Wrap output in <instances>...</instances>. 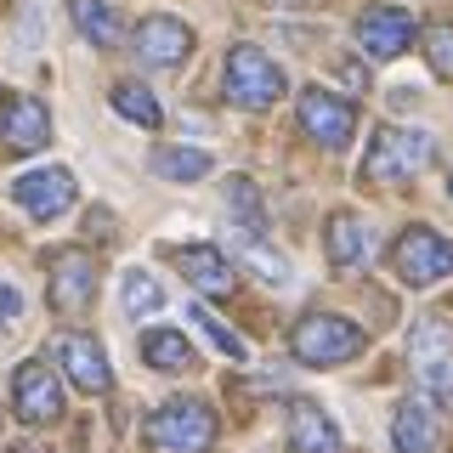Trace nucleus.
Here are the masks:
<instances>
[{
	"label": "nucleus",
	"mask_w": 453,
	"mask_h": 453,
	"mask_svg": "<svg viewBox=\"0 0 453 453\" xmlns=\"http://www.w3.org/2000/svg\"><path fill=\"white\" fill-rule=\"evenodd\" d=\"M431 131H408V125H380L374 142L363 153V181H380V188H396V181L419 176L431 165Z\"/></svg>",
	"instance_id": "obj_1"
},
{
	"label": "nucleus",
	"mask_w": 453,
	"mask_h": 453,
	"mask_svg": "<svg viewBox=\"0 0 453 453\" xmlns=\"http://www.w3.org/2000/svg\"><path fill=\"white\" fill-rule=\"evenodd\" d=\"M363 346H368V334L351 318H334V311H306V318L295 323V334H289V351L306 368H340V363L357 357Z\"/></svg>",
	"instance_id": "obj_2"
},
{
	"label": "nucleus",
	"mask_w": 453,
	"mask_h": 453,
	"mask_svg": "<svg viewBox=\"0 0 453 453\" xmlns=\"http://www.w3.org/2000/svg\"><path fill=\"white\" fill-rule=\"evenodd\" d=\"M226 96H233L238 108H273L283 91H289V80H283V68L266 57L261 46H250V40H238V46H226Z\"/></svg>",
	"instance_id": "obj_3"
},
{
	"label": "nucleus",
	"mask_w": 453,
	"mask_h": 453,
	"mask_svg": "<svg viewBox=\"0 0 453 453\" xmlns=\"http://www.w3.org/2000/svg\"><path fill=\"white\" fill-rule=\"evenodd\" d=\"M408 363H414V380H419L425 396L453 403V329L442 318L414 323V334H408Z\"/></svg>",
	"instance_id": "obj_4"
},
{
	"label": "nucleus",
	"mask_w": 453,
	"mask_h": 453,
	"mask_svg": "<svg viewBox=\"0 0 453 453\" xmlns=\"http://www.w3.org/2000/svg\"><path fill=\"white\" fill-rule=\"evenodd\" d=\"M148 436L165 453H210L216 448V414H210V403H198V396H176V403H165L159 414L148 419Z\"/></svg>",
	"instance_id": "obj_5"
},
{
	"label": "nucleus",
	"mask_w": 453,
	"mask_h": 453,
	"mask_svg": "<svg viewBox=\"0 0 453 453\" xmlns=\"http://www.w3.org/2000/svg\"><path fill=\"white\" fill-rule=\"evenodd\" d=\"M391 266H396V278H403L408 289H431V283H442L453 273V244L436 233V226H408V233L391 244Z\"/></svg>",
	"instance_id": "obj_6"
},
{
	"label": "nucleus",
	"mask_w": 453,
	"mask_h": 453,
	"mask_svg": "<svg viewBox=\"0 0 453 453\" xmlns=\"http://www.w3.org/2000/svg\"><path fill=\"white\" fill-rule=\"evenodd\" d=\"M301 131L318 142V148H329L340 153L351 136H357V108L346 103V96H334V91H323V85H311V91H301Z\"/></svg>",
	"instance_id": "obj_7"
},
{
	"label": "nucleus",
	"mask_w": 453,
	"mask_h": 453,
	"mask_svg": "<svg viewBox=\"0 0 453 453\" xmlns=\"http://www.w3.org/2000/svg\"><path fill=\"white\" fill-rule=\"evenodd\" d=\"M46 289H51V306L63 318H80L85 306L96 301V255L91 250H57L46 261Z\"/></svg>",
	"instance_id": "obj_8"
},
{
	"label": "nucleus",
	"mask_w": 453,
	"mask_h": 453,
	"mask_svg": "<svg viewBox=\"0 0 453 453\" xmlns=\"http://www.w3.org/2000/svg\"><path fill=\"white\" fill-rule=\"evenodd\" d=\"M12 414L23 425H51L63 414V386H57L51 363H40V357L18 363V374H12Z\"/></svg>",
	"instance_id": "obj_9"
},
{
	"label": "nucleus",
	"mask_w": 453,
	"mask_h": 453,
	"mask_svg": "<svg viewBox=\"0 0 453 453\" xmlns=\"http://www.w3.org/2000/svg\"><path fill=\"white\" fill-rule=\"evenodd\" d=\"M51 142V113L40 96L0 91V148L6 153H40Z\"/></svg>",
	"instance_id": "obj_10"
},
{
	"label": "nucleus",
	"mask_w": 453,
	"mask_h": 453,
	"mask_svg": "<svg viewBox=\"0 0 453 453\" xmlns=\"http://www.w3.org/2000/svg\"><path fill=\"white\" fill-rule=\"evenodd\" d=\"M74 176H68L63 165L51 170H23L18 181H12V198H18V210H28L35 221H57L68 204H74Z\"/></svg>",
	"instance_id": "obj_11"
},
{
	"label": "nucleus",
	"mask_w": 453,
	"mask_h": 453,
	"mask_svg": "<svg viewBox=\"0 0 453 453\" xmlns=\"http://www.w3.org/2000/svg\"><path fill=\"white\" fill-rule=\"evenodd\" d=\"M408 40H414V12H403V6H363V18H357L363 57L391 63V57L408 51Z\"/></svg>",
	"instance_id": "obj_12"
},
{
	"label": "nucleus",
	"mask_w": 453,
	"mask_h": 453,
	"mask_svg": "<svg viewBox=\"0 0 453 453\" xmlns=\"http://www.w3.org/2000/svg\"><path fill=\"white\" fill-rule=\"evenodd\" d=\"M51 351H57V363L68 368V380H74L80 391H91V396H103L113 386V368H108V351L96 346V334H57L51 340Z\"/></svg>",
	"instance_id": "obj_13"
},
{
	"label": "nucleus",
	"mask_w": 453,
	"mask_h": 453,
	"mask_svg": "<svg viewBox=\"0 0 453 453\" xmlns=\"http://www.w3.org/2000/svg\"><path fill=\"white\" fill-rule=\"evenodd\" d=\"M136 57L142 63H153V68H176V63H188L193 57V28L181 23V18H142L136 23Z\"/></svg>",
	"instance_id": "obj_14"
},
{
	"label": "nucleus",
	"mask_w": 453,
	"mask_h": 453,
	"mask_svg": "<svg viewBox=\"0 0 453 453\" xmlns=\"http://www.w3.org/2000/svg\"><path fill=\"white\" fill-rule=\"evenodd\" d=\"M323 244H329V261L340 273H351V266L374 261V226H368L357 210H334L329 226H323Z\"/></svg>",
	"instance_id": "obj_15"
},
{
	"label": "nucleus",
	"mask_w": 453,
	"mask_h": 453,
	"mask_svg": "<svg viewBox=\"0 0 453 453\" xmlns=\"http://www.w3.org/2000/svg\"><path fill=\"white\" fill-rule=\"evenodd\" d=\"M289 453H346L340 448V425L311 396H289Z\"/></svg>",
	"instance_id": "obj_16"
},
{
	"label": "nucleus",
	"mask_w": 453,
	"mask_h": 453,
	"mask_svg": "<svg viewBox=\"0 0 453 453\" xmlns=\"http://www.w3.org/2000/svg\"><path fill=\"white\" fill-rule=\"evenodd\" d=\"M176 266L188 273L193 289H204V295H226V289L238 283L233 261H226L216 244H181V250H176Z\"/></svg>",
	"instance_id": "obj_17"
},
{
	"label": "nucleus",
	"mask_w": 453,
	"mask_h": 453,
	"mask_svg": "<svg viewBox=\"0 0 453 453\" xmlns=\"http://www.w3.org/2000/svg\"><path fill=\"white\" fill-rule=\"evenodd\" d=\"M391 442L396 453H436V419H431V408L425 403H396V414H391Z\"/></svg>",
	"instance_id": "obj_18"
},
{
	"label": "nucleus",
	"mask_w": 453,
	"mask_h": 453,
	"mask_svg": "<svg viewBox=\"0 0 453 453\" xmlns=\"http://www.w3.org/2000/svg\"><path fill=\"white\" fill-rule=\"evenodd\" d=\"M68 18H74V28L85 40H96V46H119V35H125V23H119V12L108 6V0H68Z\"/></svg>",
	"instance_id": "obj_19"
},
{
	"label": "nucleus",
	"mask_w": 453,
	"mask_h": 453,
	"mask_svg": "<svg viewBox=\"0 0 453 453\" xmlns=\"http://www.w3.org/2000/svg\"><path fill=\"white\" fill-rule=\"evenodd\" d=\"M142 363L159 368V374H181V368L193 363L188 334H176V329H148V334H142Z\"/></svg>",
	"instance_id": "obj_20"
},
{
	"label": "nucleus",
	"mask_w": 453,
	"mask_h": 453,
	"mask_svg": "<svg viewBox=\"0 0 453 453\" xmlns=\"http://www.w3.org/2000/svg\"><path fill=\"white\" fill-rule=\"evenodd\" d=\"M210 170H216V159L204 148H159L153 153V176H165V181H204Z\"/></svg>",
	"instance_id": "obj_21"
},
{
	"label": "nucleus",
	"mask_w": 453,
	"mask_h": 453,
	"mask_svg": "<svg viewBox=\"0 0 453 453\" xmlns=\"http://www.w3.org/2000/svg\"><path fill=\"white\" fill-rule=\"evenodd\" d=\"M108 103H113V113H125L131 125H142V131H153V125L165 119V113H159V96H153L148 85H136V80H119Z\"/></svg>",
	"instance_id": "obj_22"
},
{
	"label": "nucleus",
	"mask_w": 453,
	"mask_h": 453,
	"mask_svg": "<svg viewBox=\"0 0 453 453\" xmlns=\"http://www.w3.org/2000/svg\"><path fill=\"white\" fill-rule=\"evenodd\" d=\"M226 210L238 216V233H250V238L266 233V210H261V193H255L250 176H233V181H226Z\"/></svg>",
	"instance_id": "obj_23"
},
{
	"label": "nucleus",
	"mask_w": 453,
	"mask_h": 453,
	"mask_svg": "<svg viewBox=\"0 0 453 453\" xmlns=\"http://www.w3.org/2000/svg\"><path fill=\"white\" fill-rule=\"evenodd\" d=\"M119 301H125V311L131 318H153V311H165V289H159V278L153 273H125L119 278Z\"/></svg>",
	"instance_id": "obj_24"
},
{
	"label": "nucleus",
	"mask_w": 453,
	"mask_h": 453,
	"mask_svg": "<svg viewBox=\"0 0 453 453\" xmlns=\"http://www.w3.org/2000/svg\"><path fill=\"white\" fill-rule=\"evenodd\" d=\"M188 323H198V334H204L210 346L221 351V357H233V363H244V357H250L244 334H233V329H226V323L216 318V311H204V306H188Z\"/></svg>",
	"instance_id": "obj_25"
},
{
	"label": "nucleus",
	"mask_w": 453,
	"mask_h": 453,
	"mask_svg": "<svg viewBox=\"0 0 453 453\" xmlns=\"http://www.w3.org/2000/svg\"><path fill=\"white\" fill-rule=\"evenodd\" d=\"M238 255H244V261L255 266V273H261L266 283H289V261H283L278 250H266L261 238H250V233H238Z\"/></svg>",
	"instance_id": "obj_26"
},
{
	"label": "nucleus",
	"mask_w": 453,
	"mask_h": 453,
	"mask_svg": "<svg viewBox=\"0 0 453 453\" xmlns=\"http://www.w3.org/2000/svg\"><path fill=\"white\" fill-rule=\"evenodd\" d=\"M425 57H431V68H436L442 80H453V23L425 28Z\"/></svg>",
	"instance_id": "obj_27"
},
{
	"label": "nucleus",
	"mask_w": 453,
	"mask_h": 453,
	"mask_svg": "<svg viewBox=\"0 0 453 453\" xmlns=\"http://www.w3.org/2000/svg\"><path fill=\"white\" fill-rule=\"evenodd\" d=\"M18 318H23V289L18 283H0V329H12Z\"/></svg>",
	"instance_id": "obj_28"
},
{
	"label": "nucleus",
	"mask_w": 453,
	"mask_h": 453,
	"mask_svg": "<svg viewBox=\"0 0 453 453\" xmlns=\"http://www.w3.org/2000/svg\"><path fill=\"white\" fill-rule=\"evenodd\" d=\"M85 233H96V238H113V216H108V210H91V221H85Z\"/></svg>",
	"instance_id": "obj_29"
},
{
	"label": "nucleus",
	"mask_w": 453,
	"mask_h": 453,
	"mask_svg": "<svg viewBox=\"0 0 453 453\" xmlns=\"http://www.w3.org/2000/svg\"><path fill=\"white\" fill-rule=\"evenodd\" d=\"M12 453H51V448H40V442H18Z\"/></svg>",
	"instance_id": "obj_30"
},
{
	"label": "nucleus",
	"mask_w": 453,
	"mask_h": 453,
	"mask_svg": "<svg viewBox=\"0 0 453 453\" xmlns=\"http://www.w3.org/2000/svg\"><path fill=\"white\" fill-rule=\"evenodd\" d=\"M448 193H453V176H448Z\"/></svg>",
	"instance_id": "obj_31"
}]
</instances>
